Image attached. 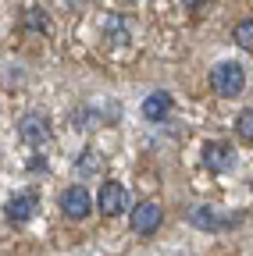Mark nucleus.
I'll return each instance as SVG.
<instances>
[{
  "mask_svg": "<svg viewBox=\"0 0 253 256\" xmlns=\"http://www.w3.org/2000/svg\"><path fill=\"white\" fill-rule=\"evenodd\" d=\"M210 86H214L217 96L232 100V96H239L242 86H246V68H242V64H235V60H221L217 68L210 72Z\"/></svg>",
  "mask_w": 253,
  "mask_h": 256,
  "instance_id": "obj_1",
  "label": "nucleus"
},
{
  "mask_svg": "<svg viewBox=\"0 0 253 256\" xmlns=\"http://www.w3.org/2000/svg\"><path fill=\"white\" fill-rule=\"evenodd\" d=\"M97 206H100V214H107V217L125 214V206H129V192H125V185H121V182H104L100 192H97Z\"/></svg>",
  "mask_w": 253,
  "mask_h": 256,
  "instance_id": "obj_2",
  "label": "nucleus"
},
{
  "mask_svg": "<svg viewBox=\"0 0 253 256\" xmlns=\"http://www.w3.org/2000/svg\"><path fill=\"white\" fill-rule=\"evenodd\" d=\"M61 210H65V217H72V220H82V217H89V210H93V200H89V192H86L82 185H72V188H65V192H61Z\"/></svg>",
  "mask_w": 253,
  "mask_h": 256,
  "instance_id": "obj_3",
  "label": "nucleus"
},
{
  "mask_svg": "<svg viewBox=\"0 0 253 256\" xmlns=\"http://www.w3.org/2000/svg\"><path fill=\"white\" fill-rule=\"evenodd\" d=\"M18 132H22V139L29 146H47L50 142V118L47 114H25Z\"/></svg>",
  "mask_w": 253,
  "mask_h": 256,
  "instance_id": "obj_4",
  "label": "nucleus"
},
{
  "mask_svg": "<svg viewBox=\"0 0 253 256\" xmlns=\"http://www.w3.org/2000/svg\"><path fill=\"white\" fill-rule=\"evenodd\" d=\"M203 164H207V171H214V174H225V171L235 168V150H232L228 142H207Z\"/></svg>",
  "mask_w": 253,
  "mask_h": 256,
  "instance_id": "obj_5",
  "label": "nucleus"
},
{
  "mask_svg": "<svg viewBox=\"0 0 253 256\" xmlns=\"http://www.w3.org/2000/svg\"><path fill=\"white\" fill-rule=\"evenodd\" d=\"M161 220H164V210L157 203H139L132 210V232L136 235H153L157 228H161Z\"/></svg>",
  "mask_w": 253,
  "mask_h": 256,
  "instance_id": "obj_6",
  "label": "nucleus"
},
{
  "mask_svg": "<svg viewBox=\"0 0 253 256\" xmlns=\"http://www.w3.org/2000/svg\"><path fill=\"white\" fill-rule=\"evenodd\" d=\"M40 210V200L33 196V192H18V196H11L8 200V206H4V214H8V220L11 224H25V220H33V214Z\"/></svg>",
  "mask_w": 253,
  "mask_h": 256,
  "instance_id": "obj_7",
  "label": "nucleus"
},
{
  "mask_svg": "<svg viewBox=\"0 0 253 256\" xmlns=\"http://www.w3.org/2000/svg\"><path fill=\"white\" fill-rule=\"evenodd\" d=\"M171 92H164V89H157V92H150L146 100H143V114L150 118V121H164L168 114H171Z\"/></svg>",
  "mask_w": 253,
  "mask_h": 256,
  "instance_id": "obj_8",
  "label": "nucleus"
},
{
  "mask_svg": "<svg viewBox=\"0 0 253 256\" xmlns=\"http://www.w3.org/2000/svg\"><path fill=\"white\" fill-rule=\"evenodd\" d=\"M107 40H111V43H129V25H125L118 14L107 18Z\"/></svg>",
  "mask_w": 253,
  "mask_h": 256,
  "instance_id": "obj_9",
  "label": "nucleus"
},
{
  "mask_svg": "<svg viewBox=\"0 0 253 256\" xmlns=\"http://www.w3.org/2000/svg\"><path fill=\"white\" fill-rule=\"evenodd\" d=\"M196 224V228H221V217L214 214V210H207V206H200V210H193V217H189Z\"/></svg>",
  "mask_w": 253,
  "mask_h": 256,
  "instance_id": "obj_10",
  "label": "nucleus"
},
{
  "mask_svg": "<svg viewBox=\"0 0 253 256\" xmlns=\"http://www.w3.org/2000/svg\"><path fill=\"white\" fill-rule=\"evenodd\" d=\"M232 36H235V43H239L242 50H253V18H246V22H239V25H235V32H232Z\"/></svg>",
  "mask_w": 253,
  "mask_h": 256,
  "instance_id": "obj_11",
  "label": "nucleus"
},
{
  "mask_svg": "<svg viewBox=\"0 0 253 256\" xmlns=\"http://www.w3.org/2000/svg\"><path fill=\"white\" fill-rule=\"evenodd\" d=\"M100 168H104V160H100V153H93V150H86V153H82V160H79V171H82V174H97Z\"/></svg>",
  "mask_w": 253,
  "mask_h": 256,
  "instance_id": "obj_12",
  "label": "nucleus"
},
{
  "mask_svg": "<svg viewBox=\"0 0 253 256\" xmlns=\"http://www.w3.org/2000/svg\"><path fill=\"white\" fill-rule=\"evenodd\" d=\"M235 132H239V139L253 142V110H242V114H239V121H235Z\"/></svg>",
  "mask_w": 253,
  "mask_h": 256,
  "instance_id": "obj_13",
  "label": "nucleus"
},
{
  "mask_svg": "<svg viewBox=\"0 0 253 256\" xmlns=\"http://www.w3.org/2000/svg\"><path fill=\"white\" fill-rule=\"evenodd\" d=\"M29 18H25V25L29 28H47V18H43V11L40 8H33V11H25Z\"/></svg>",
  "mask_w": 253,
  "mask_h": 256,
  "instance_id": "obj_14",
  "label": "nucleus"
},
{
  "mask_svg": "<svg viewBox=\"0 0 253 256\" xmlns=\"http://www.w3.org/2000/svg\"><path fill=\"white\" fill-rule=\"evenodd\" d=\"M182 4H185V8H200V4H203V0H182Z\"/></svg>",
  "mask_w": 253,
  "mask_h": 256,
  "instance_id": "obj_15",
  "label": "nucleus"
},
{
  "mask_svg": "<svg viewBox=\"0 0 253 256\" xmlns=\"http://www.w3.org/2000/svg\"><path fill=\"white\" fill-rule=\"evenodd\" d=\"M68 4H79V0H68Z\"/></svg>",
  "mask_w": 253,
  "mask_h": 256,
  "instance_id": "obj_16",
  "label": "nucleus"
}]
</instances>
